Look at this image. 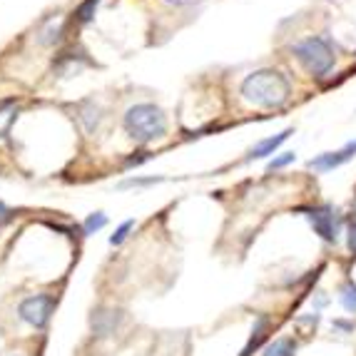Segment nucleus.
Instances as JSON below:
<instances>
[{
  "label": "nucleus",
  "mask_w": 356,
  "mask_h": 356,
  "mask_svg": "<svg viewBox=\"0 0 356 356\" xmlns=\"http://www.w3.org/2000/svg\"><path fill=\"white\" fill-rule=\"evenodd\" d=\"M244 100L254 107H282L291 95V85L277 70H257L244 77Z\"/></svg>",
  "instance_id": "obj_1"
},
{
  "label": "nucleus",
  "mask_w": 356,
  "mask_h": 356,
  "mask_svg": "<svg viewBox=\"0 0 356 356\" xmlns=\"http://www.w3.org/2000/svg\"><path fill=\"white\" fill-rule=\"evenodd\" d=\"M122 125H125V132L135 143L147 145L165 137L167 118L160 107L152 105V102H140V105H132L127 110L125 118H122Z\"/></svg>",
  "instance_id": "obj_2"
},
{
  "label": "nucleus",
  "mask_w": 356,
  "mask_h": 356,
  "mask_svg": "<svg viewBox=\"0 0 356 356\" xmlns=\"http://www.w3.org/2000/svg\"><path fill=\"white\" fill-rule=\"evenodd\" d=\"M294 55H297L299 63L309 70V75H314V77L327 75L334 67V60H337L334 48L324 38H307V40L297 42V45H294Z\"/></svg>",
  "instance_id": "obj_3"
},
{
  "label": "nucleus",
  "mask_w": 356,
  "mask_h": 356,
  "mask_svg": "<svg viewBox=\"0 0 356 356\" xmlns=\"http://www.w3.org/2000/svg\"><path fill=\"white\" fill-rule=\"evenodd\" d=\"M53 309H55V299L50 294H33V297L20 302L18 314L25 324L42 329L50 321V316H53Z\"/></svg>",
  "instance_id": "obj_4"
},
{
  "label": "nucleus",
  "mask_w": 356,
  "mask_h": 356,
  "mask_svg": "<svg viewBox=\"0 0 356 356\" xmlns=\"http://www.w3.org/2000/svg\"><path fill=\"white\" fill-rule=\"evenodd\" d=\"M354 154H356V140L354 143H346L344 147L337 149V152H324V154H319V157H314V160H309V167L316 170V172H332L337 167L354 160Z\"/></svg>",
  "instance_id": "obj_5"
},
{
  "label": "nucleus",
  "mask_w": 356,
  "mask_h": 356,
  "mask_svg": "<svg viewBox=\"0 0 356 356\" xmlns=\"http://www.w3.org/2000/svg\"><path fill=\"white\" fill-rule=\"evenodd\" d=\"M309 220H312V227H314V232L324 242H337L339 239V229H337V222H334L332 207H312L309 209Z\"/></svg>",
  "instance_id": "obj_6"
},
{
  "label": "nucleus",
  "mask_w": 356,
  "mask_h": 356,
  "mask_svg": "<svg viewBox=\"0 0 356 356\" xmlns=\"http://www.w3.org/2000/svg\"><path fill=\"white\" fill-rule=\"evenodd\" d=\"M291 132H294V130H284V132H280V135L267 137V140H259V143L250 149V160H264V157L274 154L277 149L282 147V145L286 143V140H289Z\"/></svg>",
  "instance_id": "obj_7"
},
{
  "label": "nucleus",
  "mask_w": 356,
  "mask_h": 356,
  "mask_svg": "<svg viewBox=\"0 0 356 356\" xmlns=\"http://www.w3.org/2000/svg\"><path fill=\"white\" fill-rule=\"evenodd\" d=\"M269 327H272V321H269L267 316H259V321H257L254 329H252L250 341H247V346H244L242 356H252V351L259 349V344H261V341H264V339H267Z\"/></svg>",
  "instance_id": "obj_8"
},
{
  "label": "nucleus",
  "mask_w": 356,
  "mask_h": 356,
  "mask_svg": "<svg viewBox=\"0 0 356 356\" xmlns=\"http://www.w3.org/2000/svg\"><path fill=\"white\" fill-rule=\"evenodd\" d=\"M294 351H297V341L294 339H277V341H272V344L264 349V354L261 356H294Z\"/></svg>",
  "instance_id": "obj_9"
},
{
  "label": "nucleus",
  "mask_w": 356,
  "mask_h": 356,
  "mask_svg": "<svg viewBox=\"0 0 356 356\" xmlns=\"http://www.w3.org/2000/svg\"><path fill=\"white\" fill-rule=\"evenodd\" d=\"M13 122H15V100L0 102V137L8 135Z\"/></svg>",
  "instance_id": "obj_10"
},
{
  "label": "nucleus",
  "mask_w": 356,
  "mask_h": 356,
  "mask_svg": "<svg viewBox=\"0 0 356 356\" xmlns=\"http://www.w3.org/2000/svg\"><path fill=\"white\" fill-rule=\"evenodd\" d=\"M339 299H341V304H344L346 312H354V314H356V284H354V282H346V284L341 286V294H339Z\"/></svg>",
  "instance_id": "obj_11"
},
{
  "label": "nucleus",
  "mask_w": 356,
  "mask_h": 356,
  "mask_svg": "<svg viewBox=\"0 0 356 356\" xmlns=\"http://www.w3.org/2000/svg\"><path fill=\"white\" fill-rule=\"evenodd\" d=\"M97 6H100V0H85V3H80V8L75 10L77 20H80L83 25L90 23V20H92V15H95Z\"/></svg>",
  "instance_id": "obj_12"
},
{
  "label": "nucleus",
  "mask_w": 356,
  "mask_h": 356,
  "mask_svg": "<svg viewBox=\"0 0 356 356\" xmlns=\"http://www.w3.org/2000/svg\"><path fill=\"white\" fill-rule=\"evenodd\" d=\"M105 225H107V217H105V214L95 212V214H90L88 220H85L83 229H85V234H95V232H100Z\"/></svg>",
  "instance_id": "obj_13"
},
{
  "label": "nucleus",
  "mask_w": 356,
  "mask_h": 356,
  "mask_svg": "<svg viewBox=\"0 0 356 356\" xmlns=\"http://www.w3.org/2000/svg\"><path fill=\"white\" fill-rule=\"evenodd\" d=\"M132 229H135V220L122 222V225H120L118 229H115L113 237H110V244H113V247H120V244H122V242L127 239V234H130Z\"/></svg>",
  "instance_id": "obj_14"
},
{
  "label": "nucleus",
  "mask_w": 356,
  "mask_h": 356,
  "mask_svg": "<svg viewBox=\"0 0 356 356\" xmlns=\"http://www.w3.org/2000/svg\"><path fill=\"white\" fill-rule=\"evenodd\" d=\"M294 160H297V154H294V152H282L280 157H274V160L269 162L267 170H269V172H274V170H282V167L291 165Z\"/></svg>",
  "instance_id": "obj_15"
},
{
  "label": "nucleus",
  "mask_w": 356,
  "mask_h": 356,
  "mask_svg": "<svg viewBox=\"0 0 356 356\" xmlns=\"http://www.w3.org/2000/svg\"><path fill=\"white\" fill-rule=\"evenodd\" d=\"M157 182H162V177H149V179H137V177H132V179H127V182L120 184V187H135V184H157Z\"/></svg>",
  "instance_id": "obj_16"
},
{
  "label": "nucleus",
  "mask_w": 356,
  "mask_h": 356,
  "mask_svg": "<svg viewBox=\"0 0 356 356\" xmlns=\"http://www.w3.org/2000/svg\"><path fill=\"white\" fill-rule=\"evenodd\" d=\"M349 250L351 254H356V220L349 225Z\"/></svg>",
  "instance_id": "obj_17"
},
{
  "label": "nucleus",
  "mask_w": 356,
  "mask_h": 356,
  "mask_svg": "<svg viewBox=\"0 0 356 356\" xmlns=\"http://www.w3.org/2000/svg\"><path fill=\"white\" fill-rule=\"evenodd\" d=\"M8 220H10V212H8V209H6V207H3V204H0V227L6 225V222H8Z\"/></svg>",
  "instance_id": "obj_18"
}]
</instances>
